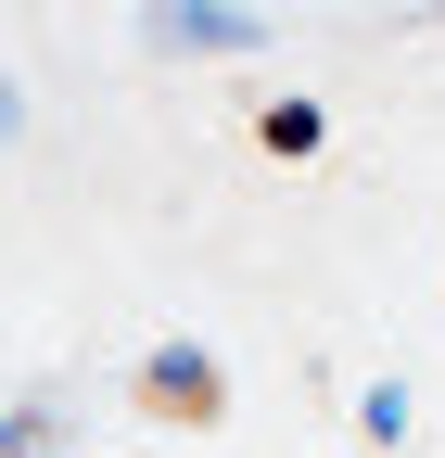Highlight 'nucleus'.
<instances>
[{
  "label": "nucleus",
  "mask_w": 445,
  "mask_h": 458,
  "mask_svg": "<svg viewBox=\"0 0 445 458\" xmlns=\"http://www.w3.org/2000/svg\"><path fill=\"white\" fill-rule=\"evenodd\" d=\"M255 140H267V153H318V102H267Z\"/></svg>",
  "instance_id": "2"
},
{
  "label": "nucleus",
  "mask_w": 445,
  "mask_h": 458,
  "mask_svg": "<svg viewBox=\"0 0 445 458\" xmlns=\"http://www.w3.org/2000/svg\"><path fill=\"white\" fill-rule=\"evenodd\" d=\"M140 408H153V420H216L230 394H216V369L191 357V344H165V357L140 369Z\"/></svg>",
  "instance_id": "1"
}]
</instances>
